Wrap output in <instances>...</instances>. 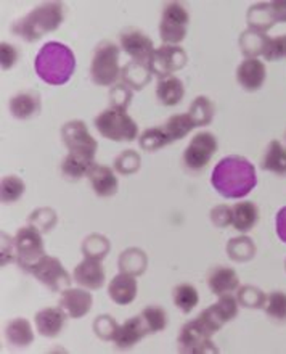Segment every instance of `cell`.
<instances>
[{
  "label": "cell",
  "instance_id": "cell-41",
  "mask_svg": "<svg viewBox=\"0 0 286 354\" xmlns=\"http://www.w3.org/2000/svg\"><path fill=\"white\" fill-rule=\"evenodd\" d=\"M265 314L275 322L286 321V293L272 292L267 295V301L264 304Z\"/></svg>",
  "mask_w": 286,
  "mask_h": 354
},
{
  "label": "cell",
  "instance_id": "cell-11",
  "mask_svg": "<svg viewBox=\"0 0 286 354\" xmlns=\"http://www.w3.org/2000/svg\"><path fill=\"white\" fill-rule=\"evenodd\" d=\"M217 151V139L213 132L201 131L191 137L190 144L184 151V163L191 171H201Z\"/></svg>",
  "mask_w": 286,
  "mask_h": 354
},
{
  "label": "cell",
  "instance_id": "cell-52",
  "mask_svg": "<svg viewBox=\"0 0 286 354\" xmlns=\"http://www.w3.org/2000/svg\"><path fill=\"white\" fill-rule=\"evenodd\" d=\"M277 23H286V2H270Z\"/></svg>",
  "mask_w": 286,
  "mask_h": 354
},
{
  "label": "cell",
  "instance_id": "cell-22",
  "mask_svg": "<svg viewBox=\"0 0 286 354\" xmlns=\"http://www.w3.org/2000/svg\"><path fill=\"white\" fill-rule=\"evenodd\" d=\"M66 314L61 308H46L41 309L34 317V322H36L37 332L41 333L42 337L47 338H55L60 335L63 330V326H65Z\"/></svg>",
  "mask_w": 286,
  "mask_h": 354
},
{
  "label": "cell",
  "instance_id": "cell-18",
  "mask_svg": "<svg viewBox=\"0 0 286 354\" xmlns=\"http://www.w3.org/2000/svg\"><path fill=\"white\" fill-rule=\"evenodd\" d=\"M87 179L90 182L93 192L98 196H103V198L116 195L117 187H120L115 171L105 165L93 163L90 169L87 171Z\"/></svg>",
  "mask_w": 286,
  "mask_h": 354
},
{
  "label": "cell",
  "instance_id": "cell-10",
  "mask_svg": "<svg viewBox=\"0 0 286 354\" xmlns=\"http://www.w3.org/2000/svg\"><path fill=\"white\" fill-rule=\"evenodd\" d=\"M28 272L32 274L39 282L46 285V287L48 290H52V292L61 293L63 290L70 288V285L73 282L70 274H68L66 269L63 268L60 259L48 257V254L39 259Z\"/></svg>",
  "mask_w": 286,
  "mask_h": 354
},
{
  "label": "cell",
  "instance_id": "cell-21",
  "mask_svg": "<svg viewBox=\"0 0 286 354\" xmlns=\"http://www.w3.org/2000/svg\"><path fill=\"white\" fill-rule=\"evenodd\" d=\"M208 287L216 297L233 293L240 287L238 274L231 268H227V266H217V268L209 270Z\"/></svg>",
  "mask_w": 286,
  "mask_h": 354
},
{
  "label": "cell",
  "instance_id": "cell-30",
  "mask_svg": "<svg viewBox=\"0 0 286 354\" xmlns=\"http://www.w3.org/2000/svg\"><path fill=\"white\" fill-rule=\"evenodd\" d=\"M246 19H248L249 29H254V31L259 32H267L270 28H274V24H277L270 2L254 3L248 10Z\"/></svg>",
  "mask_w": 286,
  "mask_h": 354
},
{
  "label": "cell",
  "instance_id": "cell-7",
  "mask_svg": "<svg viewBox=\"0 0 286 354\" xmlns=\"http://www.w3.org/2000/svg\"><path fill=\"white\" fill-rule=\"evenodd\" d=\"M61 139L71 155L81 156V158L93 163L98 149V142L90 136L86 122L81 120L65 122L61 127Z\"/></svg>",
  "mask_w": 286,
  "mask_h": 354
},
{
  "label": "cell",
  "instance_id": "cell-42",
  "mask_svg": "<svg viewBox=\"0 0 286 354\" xmlns=\"http://www.w3.org/2000/svg\"><path fill=\"white\" fill-rule=\"evenodd\" d=\"M28 224L36 227L41 234H46L57 224V213L52 208H37L28 218Z\"/></svg>",
  "mask_w": 286,
  "mask_h": 354
},
{
  "label": "cell",
  "instance_id": "cell-26",
  "mask_svg": "<svg viewBox=\"0 0 286 354\" xmlns=\"http://www.w3.org/2000/svg\"><path fill=\"white\" fill-rule=\"evenodd\" d=\"M270 44V37L265 32L245 29L240 36V48L245 58H259L265 55Z\"/></svg>",
  "mask_w": 286,
  "mask_h": 354
},
{
  "label": "cell",
  "instance_id": "cell-54",
  "mask_svg": "<svg viewBox=\"0 0 286 354\" xmlns=\"http://www.w3.org/2000/svg\"><path fill=\"white\" fill-rule=\"evenodd\" d=\"M285 137H286V134H285Z\"/></svg>",
  "mask_w": 286,
  "mask_h": 354
},
{
  "label": "cell",
  "instance_id": "cell-36",
  "mask_svg": "<svg viewBox=\"0 0 286 354\" xmlns=\"http://www.w3.org/2000/svg\"><path fill=\"white\" fill-rule=\"evenodd\" d=\"M92 161H87L81 158V156L68 153L65 160L61 161V173L65 176V179L76 182L81 179V177H87V171L90 169Z\"/></svg>",
  "mask_w": 286,
  "mask_h": 354
},
{
  "label": "cell",
  "instance_id": "cell-50",
  "mask_svg": "<svg viewBox=\"0 0 286 354\" xmlns=\"http://www.w3.org/2000/svg\"><path fill=\"white\" fill-rule=\"evenodd\" d=\"M209 218L213 221L216 227L219 229L229 227V225H231V208L227 205L216 206V208H213V211H211Z\"/></svg>",
  "mask_w": 286,
  "mask_h": 354
},
{
  "label": "cell",
  "instance_id": "cell-2",
  "mask_svg": "<svg viewBox=\"0 0 286 354\" xmlns=\"http://www.w3.org/2000/svg\"><path fill=\"white\" fill-rule=\"evenodd\" d=\"M37 76L48 86H63L71 80L76 70V57L61 42H47L39 50L34 62Z\"/></svg>",
  "mask_w": 286,
  "mask_h": 354
},
{
  "label": "cell",
  "instance_id": "cell-13",
  "mask_svg": "<svg viewBox=\"0 0 286 354\" xmlns=\"http://www.w3.org/2000/svg\"><path fill=\"white\" fill-rule=\"evenodd\" d=\"M177 343H179L180 353H191V354L219 353V350L214 346V343L211 342V335L198 322V319L185 324V326L180 328Z\"/></svg>",
  "mask_w": 286,
  "mask_h": 354
},
{
  "label": "cell",
  "instance_id": "cell-43",
  "mask_svg": "<svg viewBox=\"0 0 286 354\" xmlns=\"http://www.w3.org/2000/svg\"><path fill=\"white\" fill-rule=\"evenodd\" d=\"M132 98H134V91L122 81L116 82L110 91V108L127 111V108L132 103Z\"/></svg>",
  "mask_w": 286,
  "mask_h": 354
},
{
  "label": "cell",
  "instance_id": "cell-31",
  "mask_svg": "<svg viewBox=\"0 0 286 354\" xmlns=\"http://www.w3.org/2000/svg\"><path fill=\"white\" fill-rule=\"evenodd\" d=\"M117 264H120L121 272L131 274V275H142L146 270L148 258L146 253L140 248H127L126 252L117 259Z\"/></svg>",
  "mask_w": 286,
  "mask_h": 354
},
{
  "label": "cell",
  "instance_id": "cell-3",
  "mask_svg": "<svg viewBox=\"0 0 286 354\" xmlns=\"http://www.w3.org/2000/svg\"><path fill=\"white\" fill-rule=\"evenodd\" d=\"M65 19V7L61 2H46L37 5L23 18L12 24V32L26 42H37L48 32L57 31Z\"/></svg>",
  "mask_w": 286,
  "mask_h": 354
},
{
  "label": "cell",
  "instance_id": "cell-53",
  "mask_svg": "<svg viewBox=\"0 0 286 354\" xmlns=\"http://www.w3.org/2000/svg\"><path fill=\"white\" fill-rule=\"evenodd\" d=\"M285 269H286V261H285Z\"/></svg>",
  "mask_w": 286,
  "mask_h": 354
},
{
  "label": "cell",
  "instance_id": "cell-9",
  "mask_svg": "<svg viewBox=\"0 0 286 354\" xmlns=\"http://www.w3.org/2000/svg\"><path fill=\"white\" fill-rule=\"evenodd\" d=\"M238 308H240V303L233 295L231 293L222 295L213 306H209L208 309H204V311H201V314L198 316V322L206 328V332L213 337L214 333L219 332L227 322H230L231 319L236 317V314H238Z\"/></svg>",
  "mask_w": 286,
  "mask_h": 354
},
{
  "label": "cell",
  "instance_id": "cell-28",
  "mask_svg": "<svg viewBox=\"0 0 286 354\" xmlns=\"http://www.w3.org/2000/svg\"><path fill=\"white\" fill-rule=\"evenodd\" d=\"M5 338L12 346H28L34 342V332L31 324L24 317H15L5 327Z\"/></svg>",
  "mask_w": 286,
  "mask_h": 354
},
{
  "label": "cell",
  "instance_id": "cell-14",
  "mask_svg": "<svg viewBox=\"0 0 286 354\" xmlns=\"http://www.w3.org/2000/svg\"><path fill=\"white\" fill-rule=\"evenodd\" d=\"M120 46L134 62H142L150 65L155 52L153 41L145 32L137 28H126L120 32Z\"/></svg>",
  "mask_w": 286,
  "mask_h": 354
},
{
  "label": "cell",
  "instance_id": "cell-44",
  "mask_svg": "<svg viewBox=\"0 0 286 354\" xmlns=\"http://www.w3.org/2000/svg\"><path fill=\"white\" fill-rule=\"evenodd\" d=\"M143 321H145L148 332L150 333H158L162 332L166 328L167 324V316L166 311L160 306H148L140 313Z\"/></svg>",
  "mask_w": 286,
  "mask_h": 354
},
{
  "label": "cell",
  "instance_id": "cell-39",
  "mask_svg": "<svg viewBox=\"0 0 286 354\" xmlns=\"http://www.w3.org/2000/svg\"><path fill=\"white\" fill-rule=\"evenodd\" d=\"M236 299H238L240 306L249 309H263L265 301H267V295L258 287L253 285H243L236 290Z\"/></svg>",
  "mask_w": 286,
  "mask_h": 354
},
{
  "label": "cell",
  "instance_id": "cell-40",
  "mask_svg": "<svg viewBox=\"0 0 286 354\" xmlns=\"http://www.w3.org/2000/svg\"><path fill=\"white\" fill-rule=\"evenodd\" d=\"M24 190H26V185H24V182L18 176H5L2 179V184H0V198H2V203H15V201L21 198Z\"/></svg>",
  "mask_w": 286,
  "mask_h": 354
},
{
  "label": "cell",
  "instance_id": "cell-34",
  "mask_svg": "<svg viewBox=\"0 0 286 354\" xmlns=\"http://www.w3.org/2000/svg\"><path fill=\"white\" fill-rule=\"evenodd\" d=\"M227 254H229L231 261H236V263L251 261L256 254V245L249 237H246V235H240V237L231 239L229 245H227Z\"/></svg>",
  "mask_w": 286,
  "mask_h": 354
},
{
  "label": "cell",
  "instance_id": "cell-6",
  "mask_svg": "<svg viewBox=\"0 0 286 354\" xmlns=\"http://www.w3.org/2000/svg\"><path fill=\"white\" fill-rule=\"evenodd\" d=\"M190 23V15L179 2H167L162 7L160 36L167 46H179L187 37V26Z\"/></svg>",
  "mask_w": 286,
  "mask_h": 354
},
{
  "label": "cell",
  "instance_id": "cell-27",
  "mask_svg": "<svg viewBox=\"0 0 286 354\" xmlns=\"http://www.w3.org/2000/svg\"><path fill=\"white\" fill-rule=\"evenodd\" d=\"M185 95V87L179 77L169 76L164 80H160L156 87V98L161 105L164 106H175L180 103Z\"/></svg>",
  "mask_w": 286,
  "mask_h": 354
},
{
  "label": "cell",
  "instance_id": "cell-4",
  "mask_svg": "<svg viewBox=\"0 0 286 354\" xmlns=\"http://www.w3.org/2000/svg\"><path fill=\"white\" fill-rule=\"evenodd\" d=\"M121 77L120 47L111 41H102L95 47L90 62V80L97 86H115Z\"/></svg>",
  "mask_w": 286,
  "mask_h": 354
},
{
  "label": "cell",
  "instance_id": "cell-32",
  "mask_svg": "<svg viewBox=\"0 0 286 354\" xmlns=\"http://www.w3.org/2000/svg\"><path fill=\"white\" fill-rule=\"evenodd\" d=\"M187 115L190 116V120L193 121V124L196 127L208 126L214 118V103L209 97L198 95L193 102H191Z\"/></svg>",
  "mask_w": 286,
  "mask_h": 354
},
{
  "label": "cell",
  "instance_id": "cell-51",
  "mask_svg": "<svg viewBox=\"0 0 286 354\" xmlns=\"http://www.w3.org/2000/svg\"><path fill=\"white\" fill-rule=\"evenodd\" d=\"M275 225H277V235L278 239L286 243V206L277 213V219H275Z\"/></svg>",
  "mask_w": 286,
  "mask_h": 354
},
{
  "label": "cell",
  "instance_id": "cell-20",
  "mask_svg": "<svg viewBox=\"0 0 286 354\" xmlns=\"http://www.w3.org/2000/svg\"><path fill=\"white\" fill-rule=\"evenodd\" d=\"M137 280L135 275L120 272L115 275V279L111 280L110 285H108V295L110 298L120 306H126V304H131L137 298Z\"/></svg>",
  "mask_w": 286,
  "mask_h": 354
},
{
  "label": "cell",
  "instance_id": "cell-23",
  "mask_svg": "<svg viewBox=\"0 0 286 354\" xmlns=\"http://www.w3.org/2000/svg\"><path fill=\"white\" fill-rule=\"evenodd\" d=\"M10 113L17 120H31L41 111V97L34 91H24L10 98Z\"/></svg>",
  "mask_w": 286,
  "mask_h": 354
},
{
  "label": "cell",
  "instance_id": "cell-47",
  "mask_svg": "<svg viewBox=\"0 0 286 354\" xmlns=\"http://www.w3.org/2000/svg\"><path fill=\"white\" fill-rule=\"evenodd\" d=\"M264 58L269 62H278L286 58V34L275 39H270L269 48L267 52H265Z\"/></svg>",
  "mask_w": 286,
  "mask_h": 354
},
{
  "label": "cell",
  "instance_id": "cell-48",
  "mask_svg": "<svg viewBox=\"0 0 286 354\" xmlns=\"http://www.w3.org/2000/svg\"><path fill=\"white\" fill-rule=\"evenodd\" d=\"M2 258H0V264L7 266L10 263H15L18 258V250H17V243H15V237H10L8 234L2 232Z\"/></svg>",
  "mask_w": 286,
  "mask_h": 354
},
{
  "label": "cell",
  "instance_id": "cell-45",
  "mask_svg": "<svg viewBox=\"0 0 286 354\" xmlns=\"http://www.w3.org/2000/svg\"><path fill=\"white\" fill-rule=\"evenodd\" d=\"M117 328H120V324L115 321V317L108 316V314H102L93 321V332L100 340L115 342Z\"/></svg>",
  "mask_w": 286,
  "mask_h": 354
},
{
  "label": "cell",
  "instance_id": "cell-24",
  "mask_svg": "<svg viewBox=\"0 0 286 354\" xmlns=\"http://www.w3.org/2000/svg\"><path fill=\"white\" fill-rule=\"evenodd\" d=\"M153 73L148 63L131 60L121 68V81L129 86L132 91H142L143 87L151 82Z\"/></svg>",
  "mask_w": 286,
  "mask_h": 354
},
{
  "label": "cell",
  "instance_id": "cell-12",
  "mask_svg": "<svg viewBox=\"0 0 286 354\" xmlns=\"http://www.w3.org/2000/svg\"><path fill=\"white\" fill-rule=\"evenodd\" d=\"M189 62L187 52L180 46H161L160 48H155L153 57L150 60V70L153 75H156L160 80L169 77L174 75L175 71L182 70Z\"/></svg>",
  "mask_w": 286,
  "mask_h": 354
},
{
  "label": "cell",
  "instance_id": "cell-8",
  "mask_svg": "<svg viewBox=\"0 0 286 354\" xmlns=\"http://www.w3.org/2000/svg\"><path fill=\"white\" fill-rule=\"evenodd\" d=\"M15 243H17L18 250L17 264L23 270H26V272L39 259L46 257L42 234L36 227H32V225H26V227L19 229L17 237H15Z\"/></svg>",
  "mask_w": 286,
  "mask_h": 354
},
{
  "label": "cell",
  "instance_id": "cell-5",
  "mask_svg": "<svg viewBox=\"0 0 286 354\" xmlns=\"http://www.w3.org/2000/svg\"><path fill=\"white\" fill-rule=\"evenodd\" d=\"M95 127L100 134L113 142H132L137 139L139 126L126 111L108 108L95 118Z\"/></svg>",
  "mask_w": 286,
  "mask_h": 354
},
{
  "label": "cell",
  "instance_id": "cell-19",
  "mask_svg": "<svg viewBox=\"0 0 286 354\" xmlns=\"http://www.w3.org/2000/svg\"><path fill=\"white\" fill-rule=\"evenodd\" d=\"M148 327L142 316H135L127 319V321L120 326L117 333L115 337V345L120 350H129V348L135 346L137 343L143 340L148 335Z\"/></svg>",
  "mask_w": 286,
  "mask_h": 354
},
{
  "label": "cell",
  "instance_id": "cell-38",
  "mask_svg": "<svg viewBox=\"0 0 286 354\" xmlns=\"http://www.w3.org/2000/svg\"><path fill=\"white\" fill-rule=\"evenodd\" d=\"M193 121L190 120L189 115H174L162 124V129L166 131V134L171 137L172 142L184 139L185 136H189L191 131L195 129Z\"/></svg>",
  "mask_w": 286,
  "mask_h": 354
},
{
  "label": "cell",
  "instance_id": "cell-37",
  "mask_svg": "<svg viewBox=\"0 0 286 354\" xmlns=\"http://www.w3.org/2000/svg\"><path fill=\"white\" fill-rule=\"evenodd\" d=\"M110 248H111L110 240H108L105 235H100V234L88 235L82 243L84 257L98 259V261H102V259H105L108 257Z\"/></svg>",
  "mask_w": 286,
  "mask_h": 354
},
{
  "label": "cell",
  "instance_id": "cell-46",
  "mask_svg": "<svg viewBox=\"0 0 286 354\" xmlns=\"http://www.w3.org/2000/svg\"><path fill=\"white\" fill-rule=\"evenodd\" d=\"M140 155L134 150H124L121 155L116 156L115 169L122 176L135 174L140 169Z\"/></svg>",
  "mask_w": 286,
  "mask_h": 354
},
{
  "label": "cell",
  "instance_id": "cell-33",
  "mask_svg": "<svg viewBox=\"0 0 286 354\" xmlns=\"http://www.w3.org/2000/svg\"><path fill=\"white\" fill-rule=\"evenodd\" d=\"M172 298H174V304L177 309L184 314H190L200 303L198 290L190 283L177 285L174 292H172Z\"/></svg>",
  "mask_w": 286,
  "mask_h": 354
},
{
  "label": "cell",
  "instance_id": "cell-49",
  "mask_svg": "<svg viewBox=\"0 0 286 354\" xmlns=\"http://www.w3.org/2000/svg\"><path fill=\"white\" fill-rule=\"evenodd\" d=\"M18 50L15 48V46L8 42H2L0 44V65H2V70H12V68L17 65L18 62Z\"/></svg>",
  "mask_w": 286,
  "mask_h": 354
},
{
  "label": "cell",
  "instance_id": "cell-15",
  "mask_svg": "<svg viewBox=\"0 0 286 354\" xmlns=\"http://www.w3.org/2000/svg\"><path fill=\"white\" fill-rule=\"evenodd\" d=\"M93 304V297L92 293L88 292L87 288H66L61 292L60 301H58V306H60L68 317L71 319H81L88 314Z\"/></svg>",
  "mask_w": 286,
  "mask_h": 354
},
{
  "label": "cell",
  "instance_id": "cell-17",
  "mask_svg": "<svg viewBox=\"0 0 286 354\" xmlns=\"http://www.w3.org/2000/svg\"><path fill=\"white\" fill-rule=\"evenodd\" d=\"M73 279L79 287L87 290H98L105 285V269L102 261L93 258H86L76 266Z\"/></svg>",
  "mask_w": 286,
  "mask_h": 354
},
{
  "label": "cell",
  "instance_id": "cell-25",
  "mask_svg": "<svg viewBox=\"0 0 286 354\" xmlns=\"http://www.w3.org/2000/svg\"><path fill=\"white\" fill-rule=\"evenodd\" d=\"M259 219V208L253 201H240L231 208V225L241 234L249 232Z\"/></svg>",
  "mask_w": 286,
  "mask_h": 354
},
{
  "label": "cell",
  "instance_id": "cell-35",
  "mask_svg": "<svg viewBox=\"0 0 286 354\" xmlns=\"http://www.w3.org/2000/svg\"><path fill=\"white\" fill-rule=\"evenodd\" d=\"M172 144V139L166 134L162 127H150L143 131L139 137V145L145 151H156Z\"/></svg>",
  "mask_w": 286,
  "mask_h": 354
},
{
  "label": "cell",
  "instance_id": "cell-29",
  "mask_svg": "<svg viewBox=\"0 0 286 354\" xmlns=\"http://www.w3.org/2000/svg\"><path fill=\"white\" fill-rule=\"evenodd\" d=\"M260 168L277 176L286 174V149L278 140H272L260 160Z\"/></svg>",
  "mask_w": 286,
  "mask_h": 354
},
{
  "label": "cell",
  "instance_id": "cell-1",
  "mask_svg": "<svg viewBox=\"0 0 286 354\" xmlns=\"http://www.w3.org/2000/svg\"><path fill=\"white\" fill-rule=\"evenodd\" d=\"M211 184L219 195L229 200H238L249 195L258 184L256 168L248 158L231 155L222 158L214 166Z\"/></svg>",
  "mask_w": 286,
  "mask_h": 354
},
{
  "label": "cell",
  "instance_id": "cell-16",
  "mask_svg": "<svg viewBox=\"0 0 286 354\" xmlns=\"http://www.w3.org/2000/svg\"><path fill=\"white\" fill-rule=\"evenodd\" d=\"M267 70L259 58H245L236 70V81L248 92H256L264 86Z\"/></svg>",
  "mask_w": 286,
  "mask_h": 354
}]
</instances>
